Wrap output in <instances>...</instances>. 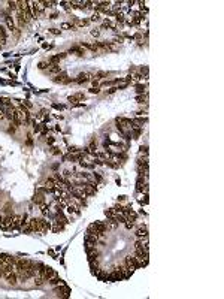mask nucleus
<instances>
[{
  "label": "nucleus",
  "instance_id": "obj_1",
  "mask_svg": "<svg viewBox=\"0 0 224 299\" xmlns=\"http://www.w3.org/2000/svg\"><path fill=\"white\" fill-rule=\"evenodd\" d=\"M30 224L33 227V232H36V233H45V232L51 230V226H52L47 218H42V217L30 218Z\"/></svg>",
  "mask_w": 224,
  "mask_h": 299
},
{
  "label": "nucleus",
  "instance_id": "obj_2",
  "mask_svg": "<svg viewBox=\"0 0 224 299\" xmlns=\"http://www.w3.org/2000/svg\"><path fill=\"white\" fill-rule=\"evenodd\" d=\"M54 292L60 296V298H69L70 296V289L66 286L64 283L58 284V286H54Z\"/></svg>",
  "mask_w": 224,
  "mask_h": 299
},
{
  "label": "nucleus",
  "instance_id": "obj_3",
  "mask_svg": "<svg viewBox=\"0 0 224 299\" xmlns=\"http://www.w3.org/2000/svg\"><path fill=\"white\" fill-rule=\"evenodd\" d=\"M66 211H67V214H69L67 217H69L70 221H73L75 217H79V215H81V209L78 208L75 203H69L67 207H66Z\"/></svg>",
  "mask_w": 224,
  "mask_h": 299
},
{
  "label": "nucleus",
  "instance_id": "obj_4",
  "mask_svg": "<svg viewBox=\"0 0 224 299\" xmlns=\"http://www.w3.org/2000/svg\"><path fill=\"white\" fill-rule=\"evenodd\" d=\"M52 81H54V82H58V84H70V82H75V79L69 78L66 72H60L58 75H55L54 78H52Z\"/></svg>",
  "mask_w": 224,
  "mask_h": 299
},
{
  "label": "nucleus",
  "instance_id": "obj_5",
  "mask_svg": "<svg viewBox=\"0 0 224 299\" xmlns=\"http://www.w3.org/2000/svg\"><path fill=\"white\" fill-rule=\"evenodd\" d=\"M5 278H6V281H8L9 284L15 286V284H17V280H18V274L15 272V269L6 271V272H5Z\"/></svg>",
  "mask_w": 224,
  "mask_h": 299
},
{
  "label": "nucleus",
  "instance_id": "obj_6",
  "mask_svg": "<svg viewBox=\"0 0 224 299\" xmlns=\"http://www.w3.org/2000/svg\"><path fill=\"white\" fill-rule=\"evenodd\" d=\"M91 79H94V75L88 74V72H85V74H79L78 78L75 79L76 84H82V82H87V81H91Z\"/></svg>",
  "mask_w": 224,
  "mask_h": 299
},
{
  "label": "nucleus",
  "instance_id": "obj_7",
  "mask_svg": "<svg viewBox=\"0 0 224 299\" xmlns=\"http://www.w3.org/2000/svg\"><path fill=\"white\" fill-rule=\"evenodd\" d=\"M66 54H67V52H61V54L52 56V57H49L48 63H49V64H60V62H61V60L66 57Z\"/></svg>",
  "mask_w": 224,
  "mask_h": 299
},
{
  "label": "nucleus",
  "instance_id": "obj_8",
  "mask_svg": "<svg viewBox=\"0 0 224 299\" xmlns=\"http://www.w3.org/2000/svg\"><path fill=\"white\" fill-rule=\"evenodd\" d=\"M6 41H8V31H6V27L0 24V45H5Z\"/></svg>",
  "mask_w": 224,
  "mask_h": 299
},
{
  "label": "nucleus",
  "instance_id": "obj_9",
  "mask_svg": "<svg viewBox=\"0 0 224 299\" xmlns=\"http://www.w3.org/2000/svg\"><path fill=\"white\" fill-rule=\"evenodd\" d=\"M47 70H48L49 75H54V76L58 75L60 72H63V69L60 68V64H49V68H48Z\"/></svg>",
  "mask_w": 224,
  "mask_h": 299
},
{
  "label": "nucleus",
  "instance_id": "obj_10",
  "mask_svg": "<svg viewBox=\"0 0 224 299\" xmlns=\"http://www.w3.org/2000/svg\"><path fill=\"white\" fill-rule=\"evenodd\" d=\"M33 202L36 205H42L45 202V193H41V191H36L35 196H33Z\"/></svg>",
  "mask_w": 224,
  "mask_h": 299
},
{
  "label": "nucleus",
  "instance_id": "obj_11",
  "mask_svg": "<svg viewBox=\"0 0 224 299\" xmlns=\"http://www.w3.org/2000/svg\"><path fill=\"white\" fill-rule=\"evenodd\" d=\"M54 275H57V272L52 269L51 266H47V265H45V271H43V277H45V280H49L51 277H54Z\"/></svg>",
  "mask_w": 224,
  "mask_h": 299
},
{
  "label": "nucleus",
  "instance_id": "obj_12",
  "mask_svg": "<svg viewBox=\"0 0 224 299\" xmlns=\"http://www.w3.org/2000/svg\"><path fill=\"white\" fill-rule=\"evenodd\" d=\"M136 236H137V238H145V236H148V229H147V226H139V227L136 229Z\"/></svg>",
  "mask_w": 224,
  "mask_h": 299
},
{
  "label": "nucleus",
  "instance_id": "obj_13",
  "mask_svg": "<svg viewBox=\"0 0 224 299\" xmlns=\"http://www.w3.org/2000/svg\"><path fill=\"white\" fill-rule=\"evenodd\" d=\"M84 99H85L84 93H76V94H72V96L69 97V102L75 103V102H81V100H84Z\"/></svg>",
  "mask_w": 224,
  "mask_h": 299
},
{
  "label": "nucleus",
  "instance_id": "obj_14",
  "mask_svg": "<svg viewBox=\"0 0 224 299\" xmlns=\"http://www.w3.org/2000/svg\"><path fill=\"white\" fill-rule=\"evenodd\" d=\"M5 21H6V27H8L11 31H14V30H15V21H14V18H12V15L6 17V18H5Z\"/></svg>",
  "mask_w": 224,
  "mask_h": 299
},
{
  "label": "nucleus",
  "instance_id": "obj_15",
  "mask_svg": "<svg viewBox=\"0 0 224 299\" xmlns=\"http://www.w3.org/2000/svg\"><path fill=\"white\" fill-rule=\"evenodd\" d=\"M47 283H48L49 286H58V284H61V283H63V280H61V278L58 277V275H54V277H51Z\"/></svg>",
  "mask_w": 224,
  "mask_h": 299
},
{
  "label": "nucleus",
  "instance_id": "obj_16",
  "mask_svg": "<svg viewBox=\"0 0 224 299\" xmlns=\"http://www.w3.org/2000/svg\"><path fill=\"white\" fill-rule=\"evenodd\" d=\"M69 52L76 54V56H84V48H82V46H72V48L69 49Z\"/></svg>",
  "mask_w": 224,
  "mask_h": 299
},
{
  "label": "nucleus",
  "instance_id": "obj_17",
  "mask_svg": "<svg viewBox=\"0 0 224 299\" xmlns=\"http://www.w3.org/2000/svg\"><path fill=\"white\" fill-rule=\"evenodd\" d=\"M51 211V207L47 203V202H43L41 205V212H42V215H48V212Z\"/></svg>",
  "mask_w": 224,
  "mask_h": 299
},
{
  "label": "nucleus",
  "instance_id": "obj_18",
  "mask_svg": "<svg viewBox=\"0 0 224 299\" xmlns=\"http://www.w3.org/2000/svg\"><path fill=\"white\" fill-rule=\"evenodd\" d=\"M105 163H106L109 168H114V169H117V168H120V162H115V160H111V159H106L105 160Z\"/></svg>",
  "mask_w": 224,
  "mask_h": 299
},
{
  "label": "nucleus",
  "instance_id": "obj_19",
  "mask_svg": "<svg viewBox=\"0 0 224 299\" xmlns=\"http://www.w3.org/2000/svg\"><path fill=\"white\" fill-rule=\"evenodd\" d=\"M79 165L82 166V168H87V169H93L94 166H96V165H94V162H84V160H81V162H79Z\"/></svg>",
  "mask_w": 224,
  "mask_h": 299
},
{
  "label": "nucleus",
  "instance_id": "obj_20",
  "mask_svg": "<svg viewBox=\"0 0 224 299\" xmlns=\"http://www.w3.org/2000/svg\"><path fill=\"white\" fill-rule=\"evenodd\" d=\"M115 214H117V212H115V209H114V208H108L106 211H105V215L108 217V220H109V218H114V217H115Z\"/></svg>",
  "mask_w": 224,
  "mask_h": 299
},
{
  "label": "nucleus",
  "instance_id": "obj_21",
  "mask_svg": "<svg viewBox=\"0 0 224 299\" xmlns=\"http://www.w3.org/2000/svg\"><path fill=\"white\" fill-rule=\"evenodd\" d=\"M8 9L9 11H18V2H8Z\"/></svg>",
  "mask_w": 224,
  "mask_h": 299
},
{
  "label": "nucleus",
  "instance_id": "obj_22",
  "mask_svg": "<svg viewBox=\"0 0 224 299\" xmlns=\"http://www.w3.org/2000/svg\"><path fill=\"white\" fill-rule=\"evenodd\" d=\"M9 260V254H0V265H6Z\"/></svg>",
  "mask_w": 224,
  "mask_h": 299
},
{
  "label": "nucleus",
  "instance_id": "obj_23",
  "mask_svg": "<svg viewBox=\"0 0 224 299\" xmlns=\"http://www.w3.org/2000/svg\"><path fill=\"white\" fill-rule=\"evenodd\" d=\"M37 68L41 69V70H45V69L49 68V63H48V62H41V63L37 64Z\"/></svg>",
  "mask_w": 224,
  "mask_h": 299
},
{
  "label": "nucleus",
  "instance_id": "obj_24",
  "mask_svg": "<svg viewBox=\"0 0 224 299\" xmlns=\"http://www.w3.org/2000/svg\"><path fill=\"white\" fill-rule=\"evenodd\" d=\"M145 85H142V84H139V85H136V91L139 93V94H142V93H145Z\"/></svg>",
  "mask_w": 224,
  "mask_h": 299
},
{
  "label": "nucleus",
  "instance_id": "obj_25",
  "mask_svg": "<svg viewBox=\"0 0 224 299\" xmlns=\"http://www.w3.org/2000/svg\"><path fill=\"white\" fill-rule=\"evenodd\" d=\"M60 29H61V30H66V29H75V25H72V24H69V23H63Z\"/></svg>",
  "mask_w": 224,
  "mask_h": 299
},
{
  "label": "nucleus",
  "instance_id": "obj_26",
  "mask_svg": "<svg viewBox=\"0 0 224 299\" xmlns=\"http://www.w3.org/2000/svg\"><path fill=\"white\" fill-rule=\"evenodd\" d=\"M136 100H139V103H147V94L145 96H136Z\"/></svg>",
  "mask_w": 224,
  "mask_h": 299
},
{
  "label": "nucleus",
  "instance_id": "obj_27",
  "mask_svg": "<svg viewBox=\"0 0 224 299\" xmlns=\"http://www.w3.org/2000/svg\"><path fill=\"white\" fill-rule=\"evenodd\" d=\"M103 76H106V72H97V74L94 75V78L97 79V81H99V79H102Z\"/></svg>",
  "mask_w": 224,
  "mask_h": 299
},
{
  "label": "nucleus",
  "instance_id": "obj_28",
  "mask_svg": "<svg viewBox=\"0 0 224 299\" xmlns=\"http://www.w3.org/2000/svg\"><path fill=\"white\" fill-rule=\"evenodd\" d=\"M19 35H21V29H19V27H15V30H14V37H15V39H19Z\"/></svg>",
  "mask_w": 224,
  "mask_h": 299
},
{
  "label": "nucleus",
  "instance_id": "obj_29",
  "mask_svg": "<svg viewBox=\"0 0 224 299\" xmlns=\"http://www.w3.org/2000/svg\"><path fill=\"white\" fill-rule=\"evenodd\" d=\"M25 145H27V147H31V145H33V138H31V135H27V141H25Z\"/></svg>",
  "mask_w": 224,
  "mask_h": 299
},
{
  "label": "nucleus",
  "instance_id": "obj_30",
  "mask_svg": "<svg viewBox=\"0 0 224 299\" xmlns=\"http://www.w3.org/2000/svg\"><path fill=\"white\" fill-rule=\"evenodd\" d=\"M99 19H100V14H99V12H96V14L91 17V21H99Z\"/></svg>",
  "mask_w": 224,
  "mask_h": 299
},
{
  "label": "nucleus",
  "instance_id": "obj_31",
  "mask_svg": "<svg viewBox=\"0 0 224 299\" xmlns=\"http://www.w3.org/2000/svg\"><path fill=\"white\" fill-rule=\"evenodd\" d=\"M52 108H55V109H64V105H58V103H54V105H52Z\"/></svg>",
  "mask_w": 224,
  "mask_h": 299
},
{
  "label": "nucleus",
  "instance_id": "obj_32",
  "mask_svg": "<svg viewBox=\"0 0 224 299\" xmlns=\"http://www.w3.org/2000/svg\"><path fill=\"white\" fill-rule=\"evenodd\" d=\"M8 132H9V133H15V132H17V127H15V126H12V124H11V127L8 129Z\"/></svg>",
  "mask_w": 224,
  "mask_h": 299
},
{
  "label": "nucleus",
  "instance_id": "obj_33",
  "mask_svg": "<svg viewBox=\"0 0 224 299\" xmlns=\"http://www.w3.org/2000/svg\"><path fill=\"white\" fill-rule=\"evenodd\" d=\"M49 31L52 33V35H60V30H58V29H49Z\"/></svg>",
  "mask_w": 224,
  "mask_h": 299
},
{
  "label": "nucleus",
  "instance_id": "obj_34",
  "mask_svg": "<svg viewBox=\"0 0 224 299\" xmlns=\"http://www.w3.org/2000/svg\"><path fill=\"white\" fill-rule=\"evenodd\" d=\"M91 35H93V36H99V35H100V31H99V29H94V30H91Z\"/></svg>",
  "mask_w": 224,
  "mask_h": 299
},
{
  "label": "nucleus",
  "instance_id": "obj_35",
  "mask_svg": "<svg viewBox=\"0 0 224 299\" xmlns=\"http://www.w3.org/2000/svg\"><path fill=\"white\" fill-rule=\"evenodd\" d=\"M90 93H93V94H97V93H99V87H93V88H90Z\"/></svg>",
  "mask_w": 224,
  "mask_h": 299
},
{
  "label": "nucleus",
  "instance_id": "obj_36",
  "mask_svg": "<svg viewBox=\"0 0 224 299\" xmlns=\"http://www.w3.org/2000/svg\"><path fill=\"white\" fill-rule=\"evenodd\" d=\"M52 154H61V151L58 150V148H55V147H54V148H52Z\"/></svg>",
  "mask_w": 224,
  "mask_h": 299
},
{
  "label": "nucleus",
  "instance_id": "obj_37",
  "mask_svg": "<svg viewBox=\"0 0 224 299\" xmlns=\"http://www.w3.org/2000/svg\"><path fill=\"white\" fill-rule=\"evenodd\" d=\"M127 201V196H120L118 197V202H126Z\"/></svg>",
  "mask_w": 224,
  "mask_h": 299
},
{
  "label": "nucleus",
  "instance_id": "obj_38",
  "mask_svg": "<svg viewBox=\"0 0 224 299\" xmlns=\"http://www.w3.org/2000/svg\"><path fill=\"white\" fill-rule=\"evenodd\" d=\"M117 91V87H112V88H109V91H108V94H114V93Z\"/></svg>",
  "mask_w": 224,
  "mask_h": 299
},
{
  "label": "nucleus",
  "instance_id": "obj_39",
  "mask_svg": "<svg viewBox=\"0 0 224 299\" xmlns=\"http://www.w3.org/2000/svg\"><path fill=\"white\" fill-rule=\"evenodd\" d=\"M5 277V268L3 266H0V278Z\"/></svg>",
  "mask_w": 224,
  "mask_h": 299
},
{
  "label": "nucleus",
  "instance_id": "obj_40",
  "mask_svg": "<svg viewBox=\"0 0 224 299\" xmlns=\"http://www.w3.org/2000/svg\"><path fill=\"white\" fill-rule=\"evenodd\" d=\"M47 142H48L49 145H51V144H54V138H51V136H49V138L47 139Z\"/></svg>",
  "mask_w": 224,
  "mask_h": 299
},
{
  "label": "nucleus",
  "instance_id": "obj_41",
  "mask_svg": "<svg viewBox=\"0 0 224 299\" xmlns=\"http://www.w3.org/2000/svg\"><path fill=\"white\" fill-rule=\"evenodd\" d=\"M57 17H58V14H57V12H54V14H52V15H51L49 18H51V19H55Z\"/></svg>",
  "mask_w": 224,
  "mask_h": 299
},
{
  "label": "nucleus",
  "instance_id": "obj_42",
  "mask_svg": "<svg viewBox=\"0 0 224 299\" xmlns=\"http://www.w3.org/2000/svg\"><path fill=\"white\" fill-rule=\"evenodd\" d=\"M0 49H2V45H0Z\"/></svg>",
  "mask_w": 224,
  "mask_h": 299
}]
</instances>
